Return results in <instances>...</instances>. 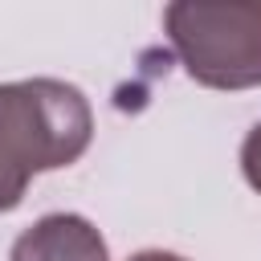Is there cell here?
I'll use <instances>...</instances> for the list:
<instances>
[{
  "label": "cell",
  "instance_id": "obj_4",
  "mask_svg": "<svg viewBox=\"0 0 261 261\" xmlns=\"http://www.w3.org/2000/svg\"><path fill=\"white\" fill-rule=\"evenodd\" d=\"M241 171H245V179L261 192V122L245 135V143H241Z\"/></svg>",
  "mask_w": 261,
  "mask_h": 261
},
{
  "label": "cell",
  "instance_id": "obj_3",
  "mask_svg": "<svg viewBox=\"0 0 261 261\" xmlns=\"http://www.w3.org/2000/svg\"><path fill=\"white\" fill-rule=\"evenodd\" d=\"M8 261H110L102 232L77 212H49L16 237Z\"/></svg>",
  "mask_w": 261,
  "mask_h": 261
},
{
  "label": "cell",
  "instance_id": "obj_2",
  "mask_svg": "<svg viewBox=\"0 0 261 261\" xmlns=\"http://www.w3.org/2000/svg\"><path fill=\"white\" fill-rule=\"evenodd\" d=\"M188 77L212 90L261 86V0H179L163 12Z\"/></svg>",
  "mask_w": 261,
  "mask_h": 261
},
{
  "label": "cell",
  "instance_id": "obj_5",
  "mask_svg": "<svg viewBox=\"0 0 261 261\" xmlns=\"http://www.w3.org/2000/svg\"><path fill=\"white\" fill-rule=\"evenodd\" d=\"M130 261H184L179 253H163V249H147V253H135Z\"/></svg>",
  "mask_w": 261,
  "mask_h": 261
},
{
  "label": "cell",
  "instance_id": "obj_1",
  "mask_svg": "<svg viewBox=\"0 0 261 261\" xmlns=\"http://www.w3.org/2000/svg\"><path fill=\"white\" fill-rule=\"evenodd\" d=\"M94 135L90 102L57 77L0 82V212L16 208L41 171L82 159Z\"/></svg>",
  "mask_w": 261,
  "mask_h": 261
}]
</instances>
